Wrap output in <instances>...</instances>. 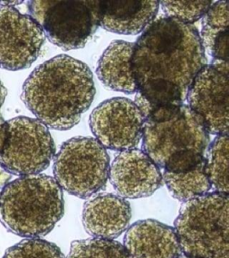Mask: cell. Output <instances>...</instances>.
Instances as JSON below:
<instances>
[{
    "label": "cell",
    "instance_id": "6da1fadb",
    "mask_svg": "<svg viewBox=\"0 0 229 258\" xmlns=\"http://www.w3.org/2000/svg\"><path fill=\"white\" fill-rule=\"evenodd\" d=\"M206 64L198 29L167 16L153 21L134 43L132 67L137 93L150 111L183 104L193 79Z\"/></svg>",
    "mask_w": 229,
    "mask_h": 258
},
{
    "label": "cell",
    "instance_id": "7a4b0ae2",
    "mask_svg": "<svg viewBox=\"0 0 229 258\" xmlns=\"http://www.w3.org/2000/svg\"><path fill=\"white\" fill-rule=\"evenodd\" d=\"M94 95L93 73L88 66L59 55L32 71L24 82L21 98L46 126L68 130L80 122Z\"/></svg>",
    "mask_w": 229,
    "mask_h": 258
},
{
    "label": "cell",
    "instance_id": "3957f363",
    "mask_svg": "<svg viewBox=\"0 0 229 258\" xmlns=\"http://www.w3.org/2000/svg\"><path fill=\"white\" fill-rule=\"evenodd\" d=\"M142 148L155 164L179 173L203 160L209 133L201 117L187 104L153 108L144 117Z\"/></svg>",
    "mask_w": 229,
    "mask_h": 258
},
{
    "label": "cell",
    "instance_id": "277c9868",
    "mask_svg": "<svg viewBox=\"0 0 229 258\" xmlns=\"http://www.w3.org/2000/svg\"><path fill=\"white\" fill-rule=\"evenodd\" d=\"M64 213L63 190L48 175L18 177L0 192V222L19 237H44L51 232Z\"/></svg>",
    "mask_w": 229,
    "mask_h": 258
},
{
    "label": "cell",
    "instance_id": "5b68a950",
    "mask_svg": "<svg viewBox=\"0 0 229 258\" xmlns=\"http://www.w3.org/2000/svg\"><path fill=\"white\" fill-rule=\"evenodd\" d=\"M174 229L186 256L229 258L228 195L213 192L184 202Z\"/></svg>",
    "mask_w": 229,
    "mask_h": 258
},
{
    "label": "cell",
    "instance_id": "8992f818",
    "mask_svg": "<svg viewBox=\"0 0 229 258\" xmlns=\"http://www.w3.org/2000/svg\"><path fill=\"white\" fill-rule=\"evenodd\" d=\"M109 167V153L100 142L93 137H73L64 142L55 157L54 179L62 189L85 199L104 189Z\"/></svg>",
    "mask_w": 229,
    "mask_h": 258
},
{
    "label": "cell",
    "instance_id": "52a82bcc",
    "mask_svg": "<svg viewBox=\"0 0 229 258\" xmlns=\"http://www.w3.org/2000/svg\"><path fill=\"white\" fill-rule=\"evenodd\" d=\"M45 37L64 50L85 47L100 26V1H29Z\"/></svg>",
    "mask_w": 229,
    "mask_h": 258
},
{
    "label": "cell",
    "instance_id": "ba28073f",
    "mask_svg": "<svg viewBox=\"0 0 229 258\" xmlns=\"http://www.w3.org/2000/svg\"><path fill=\"white\" fill-rule=\"evenodd\" d=\"M8 137L0 153V166L16 176L36 175L48 168L56 145L48 126L36 118L17 117L7 121Z\"/></svg>",
    "mask_w": 229,
    "mask_h": 258
},
{
    "label": "cell",
    "instance_id": "9c48e42d",
    "mask_svg": "<svg viewBox=\"0 0 229 258\" xmlns=\"http://www.w3.org/2000/svg\"><path fill=\"white\" fill-rule=\"evenodd\" d=\"M186 101L209 134H228V61L212 59L206 64L193 79Z\"/></svg>",
    "mask_w": 229,
    "mask_h": 258
},
{
    "label": "cell",
    "instance_id": "30bf717a",
    "mask_svg": "<svg viewBox=\"0 0 229 258\" xmlns=\"http://www.w3.org/2000/svg\"><path fill=\"white\" fill-rule=\"evenodd\" d=\"M95 139L107 149L123 152L136 148L143 132L144 117L135 102L115 97L98 105L89 118Z\"/></svg>",
    "mask_w": 229,
    "mask_h": 258
},
{
    "label": "cell",
    "instance_id": "8fae6325",
    "mask_svg": "<svg viewBox=\"0 0 229 258\" xmlns=\"http://www.w3.org/2000/svg\"><path fill=\"white\" fill-rule=\"evenodd\" d=\"M44 32L30 15L14 7L0 6V68L28 69L40 56Z\"/></svg>",
    "mask_w": 229,
    "mask_h": 258
},
{
    "label": "cell",
    "instance_id": "7c38bea8",
    "mask_svg": "<svg viewBox=\"0 0 229 258\" xmlns=\"http://www.w3.org/2000/svg\"><path fill=\"white\" fill-rule=\"evenodd\" d=\"M109 179L118 196L136 199L155 193L163 184L161 169L142 150H125L109 167Z\"/></svg>",
    "mask_w": 229,
    "mask_h": 258
},
{
    "label": "cell",
    "instance_id": "4fadbf2b",
    "mask_svg": "<svg viewBox=\"0 0 229 258\" xmlns=\"http://www.w3.org/2000/svg\"><path fill=\"white\" fill-rule=\"evenodd\" d=\"M132 209L125 198L114 194H99L85 202L82 222L94 238L115 240L128 229Z\"/></svg>",
    "mask_w": 229,
    "mask_h": 258
},
{
    "label": "cell",
    "instance_id": "5bb4252c",
    "mask_svg": "<svg viewBox=\"0 0 229 258\" xmlns=\"http://www.w3.org/2000/svg\"><path fill=\"white\" fill-rule=\"evenodd\" d=\"M124 246L131 258H178L182 254L175 229L150 219L126 230Z\"/></svg>",
    "mask_w": 229,
    "mask_h": 258
},
{
    "label": "cell",
    "instance_id": "9a60e30c",
    "mask_svg": "<svg viewBox=\"0 0 229 258\" xmlns=\"http://www.w3.org/2000/svg\"><path fill=\"white\" fill-rule=\"evenodd\" d=\"M159 1H100V25L109 32L136 35L155 20Z\"/></svg>",
    "mask_w": 229,
    "mask_h": 258
},
{
    "label": "cell",
    "instance_id": "2e32d148",
    "mask_svg": "<svg viewBox=\"0 0 229 258\" xmlns=\"http://www.w3.org/2000/svg\"><path fill=\"white\" fill-rule=\"evenodd\" d=\"M134 43L125 40H114L102 53L98 64V78L107 88L133 94L138 91L133 75V59Z\"/></svg>",
    "mask_w": 229,
    "mask_h": 258
},
{
    "label": "cell",
    "instance_id": "e0dca14e",
    "mask_svg": "<svg viewBox=\"0 0 229 258\" xmlns=\"http://www.w3.org/2000/svg\"><path fill=\"white\" fill-rule=\"evenodd\" d=\"M228 2H213L202 19L201 44L209 56L228 61Z\"/></svg>",
    "mask_w": 229,
    "mask_h": 258
},
{
    "label": "cell",
    "instance_id": "ac0fdd59",
    "mask_svg": "<svg viewBox=\"0 0 229 258\" xmlns=\"http://www.w3.org/2000/svg\"><path fill=\"white\" fill-rule=\"evenodd\" d=\"M162 177L169 193L181 202L204 196L212 187L206 169L205 157L193 169L184 172L175 173L164 170Z\"/></svg>",
    "mask_w": 229,
    "mask_h": 258
},
{
    "label": "cell",
    "instance_id": "d6986e66",
    "mask_svg": "<svg viewBox=\"0 0 229 258\" xmlns=\"http://www.w3.org/2000/svg\"><path fill=\"white\" fill-rule=\"evenodd\" d=\"M228 134L218 135L205 153L206 169L215 192L229 193Z\"/></svg>",
    "mask_w": 229,
    "mask_h": 258
},
{
    "label": "cell",
    "instance_id": "ffe728a7",
    "mask_svg": "<svg viewBox=\"0 0 229 258\" xmlns=\"http://www.w3.org/2000/svg\"><path fill=\"white\" fill-rule=\"evenodd\" d=\"M67 258H131L119 242L88 238L72 243Z\"/></svg>",
    "mask_w": 229,
    "mask_h": 258
},
{
    "label": "cell",
    "instance_id": "44dd1931",
    "mask_svg": "<svg viewBox=\"0 0 229 258\" xmlns=\"http://www.w3.org/2000/svg\"><path fill=\"white\" fill-rule=\"evenodd\" d=\"M3 258H65L54 243L40 238H28L9 247Z\"/></svg>",
    "mask_w": 229,
    "mask_h": 258
},
{
    "label": "cell",
    "instance_id": "7402d4cb",
    "mask_svg": "<svg viewBox=\"0 0 229 258\" xmlns=\"http://www.w3.org/2000/svg\"><path fill=\"white\" fill-rule=\"evenodd\" d=\"M212 1H161L160 2L167 17L192 24L203 17Z\"/></svg>",
    "mask_w": 229,
    "mask_h": 258
},
{
    "label": "cell",
    "instance_id": "603a6c76",
    "mask_svg": "<svg viewBox=\"0 0 229 258\" xmlns=\"http://www.w3.org/2000/svg\"><path fill=\"white\" fill-rule=\"evenodd\" d=\"M8 137V124L4 117L0 114V153L4 149L6 141Z\"/></svg>",
    "mask_w": 229,
    "mask_h": 258
},
{
    "label": "cell",
    "instance_id": "cb8c5ba5",
    "mask_svg": "<svg viewBox=\"0 0 229 258\" xmlns=\"http://www.w3.org/2000/svg\"><path fill=\"white\" fill-rule=\"evenodd\" d=\"M8 92H7V89L5 87V85H3L2 81L0 79V108L2 107V105L4 104L5 100H6V97H7Z\"/></svg>",
    "mask_w": 229,
    "mask_h": 258
},
{
    "label": "cell",
    "instance_id": "d4e9b609",
    "mask_svg": "<svg viewBox=\"0 0 229 258\" xmlns=\"http://www.w3.org/2000/svg\"><path fill=\"white\" fill-rule=\"evenodd\" d=\"M23 1H0L1 6H8V7H14L16 5L22 4Z\"/></svg>",
    "mask_w": 229,
    "mask_h": 258
},
{
    "label": "cell",
    "instance_id": "484cf974",
    "mask_svg": "<svg viewBox=\"0 0 229 258\" xmlns=\"http://www.w3.org/2000/svg\"><path fill=\"white\" fill-rule=\"evenodd\" d=\"M178 258H192V257H189V256H186V255H185V254H182L181 255H180V256H179V257H178Z\"/></svg>",
    "mask_w": 229,
    "mask_h": 258
}]
</instances>
